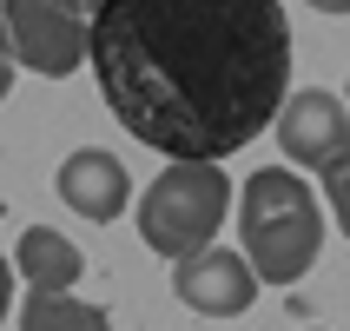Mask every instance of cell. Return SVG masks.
Segmentation results:
<instances>
[{
	"mask_svg": "<svg viewBox=\"0 0 350 331\" xmlns=\"http://www.w3.org/2000/svg\"><path fill=\"white\" fill-rule=\"evenodd\" d=\"M344 93H350V86H344Z\"/></svg>",
	"mask_w": 350,
	"mask_h": 331,
	"instance_id": "obj_15",
	"label": "cell"
},
{
	"mask_svg": "<svg viewBox=\"0 0 350 331\" xmlns=\"http://www.w3.org/2000/svg\"><path fill=\"white\" fill-rule=\"evenodd\" d=\"M14 93V40H7V20H0V99Z\"/></svg>",
	"mask_w": 350,
	"mask_h": 331,
	"instance_id": "obj_11",
	"label": "cell"
},
{
	"mask_svg": "<svg viewBox=\"0 0 350 331\" xmlns=\"http://www.w3.org/2000/svg\"><path fill=\"white\" fill-rule=\"evenodd\" d=\"M53 193L66 199L79 219H93V225H113V219L126 212V199H133V173H126L113 153H99V146H79V153L59 159Z\"/></svg>",
	"mask_w": 350,
	"mask_h": 331,
	"instance_id": "obj_7",
	"label": "cell"
},
{
	"mask_svg": "<svg viewBox=\"0 0 350 331\" xmlns=\"http://www.w3.org/2000/svg\"><path fill=\"white\" fill-rule=\"evenodd\" d=\"M86 60L133 139L232 159L291 93V20L278 0H99Z\"/></svg>",
	"mask_w": 350,
	"mask_h": 331,
	"instance_id": "obj_1",
	"label": "cell"
},
{
	"mask_svg": "<svg viewBox=\"0 0 350 331\" xmlns=\"http://www.w3.org/2000/svg\"><path fill=\"white\" fill-rule=\"evenodd\" d=\"M172 292L185 312L198 318H238L258 298V272L245 252H225V245H198V252L172 258Z\"/></svg>",
	"mask_w": 350,
	"mask_h": 331,
	"instance_id": "obj_6",
	"label": "cell"
},
{
	"mask_svg": "<svg viewBox=\"0 0 350 331\" xmlns=\"http://www.w3.org/2000/svg\"><path fill=\"white\" fill-rule=\"evenodd\" d=\"M20 258V278L33 285V292H73L79 272H86V258H79V245L66 232H53V225H27L14 245Z\"/></svg>",
	"mask_w": 350,
	"mask_h": 331,
	"instance_id": "obj_8",
	"label": "cell"
},
{
	"mask_svg": "<svg viewBox=\"0 0 350 331\" xmlns=\"http://www.w3.org/2000/svg\"><path fill=\"white\" fill-rule=\"evenodd\" d=\"M7 305H14V265L0 258V318H7Z\"/></svg>",
	"mask_w": 350,
	"mask_h": 331,
	"instance_id": "obj_12",
	"label": "cell"
},
{
	"mask_svg": "<svg viewBox=\"0 0 350 331\" xmlns=\"http://www.w3.org/2000/svg\"><path fill=\"white\" fill-rule=\"evenodd\" d=\"M238 238L265 285H297L324 252V206L291 166H265L238 193Z\"/></svg>",
	"mask_w": 350,
	"mask_h": 331,
	"instance_id": "obj_2",
	"label": "cell"
},
{
	"mask_svg": "<svg viewBox=\"0 0 350 331\" xmlns=\"http://www.w3.org/2000/svg\"><path fill=\"white\" fill-rule=\"evenodd\" d=\"M271 126H278L284 159L304 166V173H331L337 159H350V113H344V99L324 93V86L284 93V106H278Z\"/></svg>",
	"mask_w": 350,
	"mask_h": 331,
	"instance_id": "obj_5",
	"label": "cell"
},
{
	"mask_svg": "<svg viewBox=\"0 0 350 331\" xmlns=\"http://www.w3.org/2000/svg\"><path fill=\"white\" fill-rule=\"evenodd\" d=\"M79 7H86V14H93V7H99V0H79Z\"/></svg>",
	"mask_w": 350,
	"mask_h": 331,
	"instance_id": "obj_14",
	"label": "cell"
},
{
	"mask_svg": "<svg viewBox=\"0 0 350 331\" xmlns=\"http://www.w3.org/2000/svg\"><path fill=\"white\" fill-rule=\"evenodd\" d=\"M225 212H232V179L218 173V159H172L139 199V238H146V252L178 258L212 245Z\"/></svg>",
	"mask_w": 350,
	"mask_h": 331,
	"instance_id": "obj_3",
	"label": "cell"
},
{
	"mask_svg": "<svg viewBox=\"0 0 350 331\" xmlns=\"http://www.w3.org/2000/svg\"><path fill=\"white\" fill-rule=\"evenodd\" d=\"M0 20H7V40H14L20 66H33L46 79L79 73L86 34H93V14L79 0H0Z\"/></svg>",
	"mask_w": 350,
	"mask_h": 331,
	"instance_id": "obj_4",
	"label": "cell"
},
{
	"mask_svg": "<svg viewBox=\"0 0 350 331\" xmlns=\"http://www.w3.org/2000/svg\"><path fill=\"white\" fill-rule=\"evenodd\" d=\"M304 7H317V14H350V0H304Z\"/></svg>",
	"mask_w": 350,
	"mask_h": 331,
	"instance_id": "obj_13",
	"label": "cell"
},
{
	"mask_svg": "<svg viewBox=\"0 0 350 331\" xmlns=\"http://www.w3.org/2000/svg\"><path fill=\"white\" fill-rule=\"evenodd\" d=\"M20 331H113V318L99 305H86V298H73V292H27Z\"/></svg>",
	"mask_w": 350,
	"mask_h": 331,
	"instance_id": "obj_9",
	"label": "cell"
},
{
	"mask_svg": "<svg viewBox=\"0 0 350 331\" xmlns=\"http://www.w3.org/2000/svg\"><path fill=\"white\" fill-rule=\"evenodd\" d=\"M324 199H331L337 225H344V238H350V159H337L331 173H324Z\"/></svg>",
	"mask_w": 350,
	"mask_h": 331,
	"instance_id": "obj_10",
	"label": "cell"
}]
</instances>
